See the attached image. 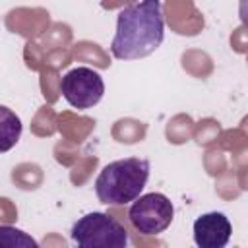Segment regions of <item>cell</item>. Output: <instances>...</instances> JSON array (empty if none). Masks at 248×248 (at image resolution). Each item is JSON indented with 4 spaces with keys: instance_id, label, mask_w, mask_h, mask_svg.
Listing matches in <instances>:
<instances>
[{
    "instance_id": "1",
    "label": "cell",
    "mask_w": 248,
    "mask_h": 248,
    "mask_svg": "<svg viewBox=\"0 0 248 248\" xmlns=\"http://www.w3.org/2000/svg\"><path fill=\"white\" fill-rule=\"evenodd\" d=\"M165 39L163 6L157 0L128 4L118 12L110 54L118 60H138L155 52Z\"/></svg>"
},
{
    "instance_id": "2",
    "label": "cell",
    "mask_w": 248,
    "mask_h": 248,
    "mask_svg": "<svg viewBox=\"0 0 248 248\" xmlns=\"http://www.w3.org/2000/svg\"><path fill=\"white\" fill-rule=\"evenodd\" d=\"M149 178V161L126 157L103 167L95 180V194L105 205H124L136 202Z\"/></svg>"
},
{
    "instance_id": "3",
    "label": "cell",
    "mask_w": 248,
    "mask_h": 248,
    "mask_svg": "<svg viewBox=\"0 0 248 248\" xmlns=\"http://www.w3.org/2000/svg\"><path fill=\"white\" fill-rule=\"evenodd\" d=\"M74 248H128V231L120 221L103 211L79 217L70 231Z\"/></svg>"
},
{
    "instance_id": "4",
    "label": "cell",
    "mask_w": 248,
    "mask_h": 248,
    "mask_svg": "<svg viewBox=\"0 0 248 248\" xmlns=\"http://www.w3.org/2000/svg\"><path fill=\"white\" fill-rule=\"evenodd\" d=\"M130 223L141 234L153 236L167 231L174 217V207L165 194L151 192L140 196L128 209Z\"/></svg>"
},
{
    "instance_id": "5",
    "label": "cell",
    "mask_w": 248,
    "mask_h": 248,
    "mask_svg": "<svg viewBox=\"0 0 248 248\" xmlns=\"http://www.w3.org/2000/svg\"><path fill=\"white\" fill-rule=\"evenodd\" d=\"M60 93L68 101V105H72L74 108L85 110V108L95 107L103 99L105 81L99 72L87 66H78L62 76Z\"/></svg>"
},
{
    "instance_id": "6",
    "label": "cell",
    "mask_w": 248,
    "mask_h": 248,
    "mask_svg": "<svg viewBox=\"0 0 248 248\" xmlns=\"http://www.w3.org/2000/svg\"><path fill=\"white\" fill-rule=\"evenodd\" d=\"M232 227L225 213L209 211L194 221V242L198 248H225Z\"/></svg>"
},
{
    "instance_id": "7",
    "label": "cell",
    "mask_w": 248,
    "mask_h": 248,
    "mask_svg": "<svg viewBox=\"0 0 248 248\" xmlns=\"http://www.w3.org/2000/svg\"><path fill=\"white\" fill-rule=\"evenodd\" d=\"M0 248H41L37 240L12 225L0 227Z\"/></svg>"
},
{
    "instance_id": "8",
    "label": "cell",
    "mask_w": 248,
    "mask_h": 248,
    "mask_svg": "<svg viewBox=\"0 0 248 248\" xmlns=\"http://www.w3.org/2000/svg\"><path fill=\"white\" fill-rule=\"evenodd\" d=\"M238 17H240V21L248 27V0H242V2L238 4Z\"/></svg>"
}]
</instances>
